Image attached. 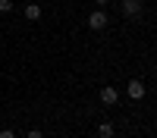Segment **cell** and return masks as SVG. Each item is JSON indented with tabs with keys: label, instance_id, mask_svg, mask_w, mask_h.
Listing matches in <instances>:
<instances>
[{
	"label": "cell",
	"instance_id": "cell-7",
	"mask_svg": "<svg viewBox=\"0 0 157 138\" xmlns=\"http://www.w3.org/2000/svg\"><path fill=\"white\" fill-rule=\"evenodd\" d=\"M25 138H44V132H41V129H29V132H25Z\"/></svg>",
	"mask_w": 157,
	"mask_h": 138
},
{
	"label": "cell",
	"instance_id": "cell-2",
	"mask_svg": "<svg viewBox=\"0 0 157 138\" xmlns=\"http://www.w3.org/2000/svg\"><path fill=\"white\" fill-rule=\"evenodd\" d=\"M107 13H104V9H94V13H91V16H88V28L91 32H104V28H107Z\"/></svg>",
	"mask_w": 157,
	"mask_h": 138
},
{
	"label": "cell",
	"instance_id": "cell-4",
	"mask_svg": "<svg viewBox=\"0 0 157 138\" xmlns=\"http://www.w3.org/2000/svg\"><path fill=\"white\" fill-rule=\"evenodd\" d=\"M101 104L104 107H113V104H120V91H116V88H101Z\"/></svg>",
	"mask_w": 157,
	"mask_h": 138
},
{
	"label": "cell",
	"instance_id": "cell-9",
	"mask_svg": "<svg viewBox=\"0 0 157 138\" xmlns=\"http://www.w3.org/2000/svg\"><path fill=\"white\" fill-rule=\"evenodd\" d=\"M0 138H16V132L13 129H0Z\"/></svg>",
	"mask_w": 157,
	"mask_h": 138
},
{
	"label": "cell",
	"instance_id": "cell-6",
	"mask_svg": "<svg viewBox=\"0 0 157 138\" xmlns=\"http://www.w3.org/2000/svg\"><path fill=\"white\" fill-rule=\"evenodd\" d=\"M113 132H116V129H113V122H107V119L98 125V135H101V138H113Z\"/></svg>",
	"mask_w": 157,
	"mask_h": 138
},
{
	"label": "cell",
	"instance_id": "cell-1",
	"mask_svg": "<svg viewBox=\"0 0 157 138\" xmlns=\"http://www.w3.org/2000/svg\"><path fill=\"white\" fill-rule=\"evenodd\" d=\"M120 13L129 16V19H135V16L145 13V0H120Z\"/></svg>",
	"mask_w": 157,
	"mask_h": 138
},
{
	"label": "cell",
	"instance_id": "cell-5",
	"mask_svg": "<svg viewBox=\"0 0 157 138\" xmlns=\"http://www.w3.org/2000/svg\"><path fill=\"white\" fill-rule=\"evenodd\" d=\"M25 19H32V22H38V19H41V6H38V3H25Z\"/></svg>",
	"mask_w": 157,
	"mask_h": 138
},
{
	"label": "cell",
	"instance_id": "cell-3",
	"mask_svg": "<svg viewBox=\"0 0 157 138\" xmlns=\"http://www.w3.org/2000/svg\"><path fill=\"white\" fill-rule=\"evenodd\" d=\"M145 91H148V88H145V82H141V79H132V82L126 85V94L132 97V100H141V97H145Z\"/></svg>",
	"mask_w": 157,
	"mask_h": 138
},
{
	"label": "cell",
	"instance_id": "cell-10",
	"mask_svg": "<svg viewBox=\"0 0 157 138\" xmlns=\"http://www.w3.org/2000/svg\"><path fill=\"white\" fill-rule=\"evenodd\" d=\"M94 3H110V0H94Z\"/></svg>",
	"mask_w": 157,
	"mask_h": 138
},
{
	"label": "cell",
	"instance_id": "cell-8",
	"mask_svg": "<svg viewBox=\"0 0 157 138\" xmlns=\"http://www.w3.org/2000/svg\"><path fill=\"white\" fill-rule=\"evenodd\" d=\"M13 9V0H0V13H10Z\"/></svg>",
	"mask_w": 157,
	"mask_h": 138
}]
</instances>
